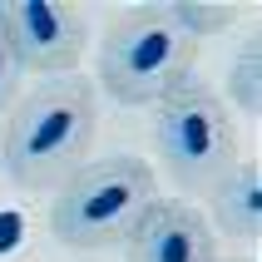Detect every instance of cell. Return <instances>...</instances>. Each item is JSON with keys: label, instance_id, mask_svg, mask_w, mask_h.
<instances>
[{"label": "cell", "instance_id": "cell-1", "mask_svg": "<svg viewBox=\"0 0 262 262\" xmlns=\"http://www.w3.org/2000/svg\"><path fill=\"white\" fill-rule=\"evenodd\" d=\"M94 134H99L94 84L84 74H59V79L35 84L15 104L5 139H0V163L15 188L55 193L89 163Z\"/></svg>", "mask_w": 262, "mask_h": 262}, {"label": "cell", "instance_id": "cell-2", "mask_svg": "<svg viewBox=\"0 0 262 262\" xmlns=\"http://www.w3.org/2000/svg\"><path fill=\"white\" fill-rule=\"evenodd\" d=\"M154 198H159L154 163L139 154H109L99 163H84L70 183L55 188L50 233L64 248H84V252L119 248Z\"/></svg>", "mask_w": 262, "mask_h": 262}, {"label": "cell", "instance_id": "cell-3", "mask_svg": "<svg viewBox=\"0 0 262 262\" xmlns=\"http://www.w3.org/2000/svg\"><path fill=\"white\" fill-rule=\"evenodd\" d=\"M198 40H188L159 5H134L104 30L99 45V89L124 109H154L193 79Z\"/></svg>", "mask_w": 262, "mask_h": 262}, {"label": "cell", "instance_id": "cell-4", "mask_svg": "<svg viewBox=\"0 0 262 262\" xmlns=\"http://www.w3.org/2000/svg\"><path fill=\"white\" fill-rule=\"evenodd\" d=\"M154 154L183 193L208 198V188L237 163V129L228 104L198 79L173 89L154 104Z\"/></svg>", "mask_w": 262, "mask_h": 262}, {"label": "cell", "instance_id": "cell-5", "mask_svg": "<svg viewBox=\"0 0 262 262\" xmlns=\"http://www.w3.org/2000/svg\"><path fill=\"white\" fill-rule=\"evenodd\" d=\"M0 30H5L25 74H45V79L79 74L89 25L74 5H64V0H10V5H0Z\"/></svg>", "mask_w": 262, "mask_h": 262}, {"label": "cell", "instance_id": "cell-6", "mask_svg": "<svg viewBox=\"0 0 262 262\" xmlns=\"http://www.w3.org/2000/svg\"><path fill=\"white\" fill-rule=\"evenodd\" d=\"M129 262H218V237L188 198H154L124 237Z\"/></svg>", "mask_w": 262, "mask_h": 262}, {"label": "cell", "instance_id": "cell-7", "mask_svg": "<svg viewBox=\"0 0 262 262\" xmlns=\"http://www.w3.org/2000/svg\"><path fill=\"white\" fill-rule=\"evenodd\" d=\"M208 228H218L233 243H257L262 237V178L257 163H233L228 173L208 188Z\"/></svg>", "mask_w": 262, "mask_h": 262}, {"label": "cell", "instance_id": "cell-8", "mask_svg": "<svg viewBox=\"0 0 262 262\" xmlns=\"http://www.w3.org/2000/svg\"><path fill=\"white\" fill-rule=\"evenodd\" d=\"M168 15V25H178L188 40H203V35H223V30L237 20V5H188V0H168L159 5Z\"/></svg>", "mask_w": 262, "mask_h": 262}, {"label": "cell", "instance_id": "cell-9", "mask_svg": "<svg viewBox=\"0 0 262 262\" xmlns=\"http://www.w3.org/2000/svg\"><path fill=\"white\" fill-rule=\"evenodd\" d=\"M228 89H233V99L248 114H257V104H262V50H257V40H248L237 50L233 70H228Z\"/></svg>", "mask_w": 262, "mask_h": 262}, {"label": "cell", "instance_id": "cell-10", "mask_svg": "<svg viewBox=\"0 0 262 262\" xmlns=\"http://www.w3.org/2000/svg\"><path fill=\"white\" fill-rule=\"evenodd\" d=\"M20 79H25V70H20V59H15L10 40H5V30H0V114L15 104V94H20Z\"/></svg>", "mask_w": 262, "mask_h": 262}, {"label": "cell", "instance_id": "cell-11", "mask_svg": "<svg viewBox=\"0 0 262 262\" xmlns=\"http://www.w3.org/2000/svg\"><path fill=\"white\" fill-rule=\"evenodd\" d=\"M218 262H248V257H218Z\"/></svg>", "mask_w": 262, "mask_h": 262}]
</instances>
